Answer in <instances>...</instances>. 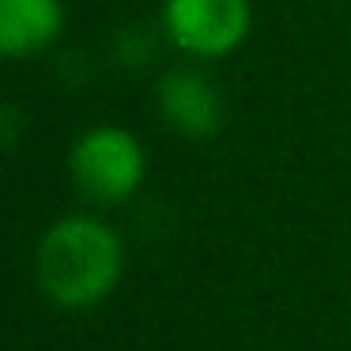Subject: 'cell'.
<instances>
[{
    "mask_svg": "<svg viewBox=\"0 0 351 351\" xmlns=\"http://www.w3.org/2000/svg\"><path fill=\"white\" fill-rule=\"evenodd\" d=\"M162 27L189 57H223L250 34V0H167Z\"/></svg>",
    "mask_w": 351,
    "mask_h": 351,
    "instance_id": "3",
    "label": "cell"
},
{
    "mask_svg": "<svg viewBox=\"0 0 351 351\" xmlns=\"http://www.w3.org/2000/svg\"><path fill=\"white\" fill-rule=\"evenodd\" d=\"M69 170L80 197L99 208H117L144 185L147 155L140 140L121 125H95L72 144Z\"/></svg>",
    "mask_w": 351,
    "mask_h": 351,
    "instance_id": "2",
    "label": "cell"
},
{
    "mask_svg": "<svg viewBox=\"0 0 351 351\" xmlns=\"http://www.w3.org/2000/svg\"><path fill=\"white\" fill-rule=\"evenodd\" d=\"M64 27L61 0H0V49L31 57L53 46Z\"/></svg>",
    "mask_w": 351,
    "mask_h": 351,
    "instance_id": "5",
    "label": "cell"
},
{
    "mask_svg": "<svg viewBox=\"0 0 351 351\" xmlns=\"http://www.w3.org/2000/svg\"><path fill=\"white\" fill-rule=\"evenodd\" d=\"M34 276L53 306H99L114 295L125 276V242L99 215H64L42 234Z\"/></svg>",
    "mask_w": 351,
    "mask_h": 351,
    "instance_id": "1",
    "label": "cell"
},
{
    "mask_svg": "<svg viewBox=\"0 0 351 351\" xmlns=\"http://www.w3.org/2000/svg\"><path fill=\"white\" fill-rule=\"evenodd\" d=\"M159 114L174 132L204 140L223 125V95L204 72L174 69L159 80Z\"/></svg>",
    "mask_w": 351,
    "mask_h": 351,
    "instance_id": "4",
    "label": "cell"
}]
</instances>
